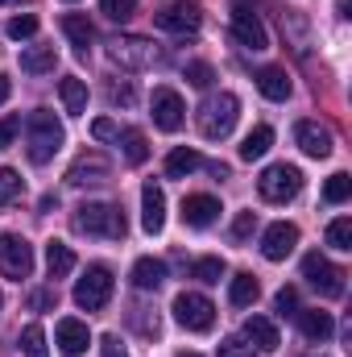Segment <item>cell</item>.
I'll use <instances>...</instances> for the list:
<instances>
[{"label": "cell", "mask_w": 352, "mask_h": 357, "mask_svg": "<svg viewBox=\"0 0 352 357\" xmlns=\"http://www.w3.org/2000/svg\"><path fill=\"white\" fill-rule=\"evenodd\" d=\"M269 146H273V129H269V125H257V129L241 142V158H245V162L265 158V150H269Z\"/></svg>", "instance_id": "obj_30"}, {"label": "cell", "mask_w": 352, "mask_h": 357, "mask_svg": "<svg viewBox=\"0 0 352 357\" xmlns=\"http://www.w3.org/2000/svg\"><path fill=\"white\" fill-rule=\"evenodd\" d=\"M120 129H116V121H108V116H99V121H91V137L95 142H112Z\"/></svg>", "instance_id": "obj_42"}, {"label": "cell", "mask_w": 352, "mask_h": 357, "mask_svg": "<svg viewBox=\"0 0 352 357\" xmlns=\"http://www.w3.org/2000/svg\"><path fill=\"white\" fill-rule=\"evenodd\" d=\"M99 354H104V357H129V354H125V345H120V337H112V333L99 341Z\"/></svg>", "instance_id": "obj_46"}, {"label": "cell", "mask_w": 352, "mask_h": 357, "mask_svg": "<svg viewBox=\"0 0 352 357\" xmlns=\"http://www.w3.org/2000/svg\"><path fill=\"white\" fill-rule=\"evenodd\" d=\"M8 96H13V79H8V75H0V104H4Z\"/></svg>", "instance_id": "obj_47"}, {"label": "cell", "mask_w": 352, "mask_h": 357, "mask_svg": "<svg viewBox=\"0 0 352 357\" xmlns=\"http://www.w3.org/2000/svg\"><path fill=\"white\" fill-rule=\"evenodd\" d=\"M0 274L4 278H29L33 274V245L17 233H0Z\"/></svg>", "instance_id": "obj_10"}, {"label": "cell", "mask_w": 352, "mask_h": 357, "mask_svg": "<svg viewBox=\"0 0 352 357\" xmlns=\"http://www.w3.org/2000/svg\"><path fill=\"white\" fill-rule=\"evenodd\" d=\"M298 316V333L307 337V341H315V345H323L332 333H336V324H332V312H319V307H311V312H294Z\"/></svg>", "instance_id": "obj_19"}, {"label": "cell", "mask_w": 352, "mask_h": 357, "mask_svg": "<svg viewBox=\"0 0 352 357\" xmlns=\"http://www.w3.org/2000/svg\"><path fill=\"white\" fill-rule=\"evenodd\" d=\"M17 195H21V175H17L13 167H0V208L13 204Z\"/></svg>", "instance_id": "obj_36"}, {"label": "cell", "mask_w": 352, "mask_h": 357, "mask_svg": "<svg viewBox=\"0 0 352 357\" xmlns=\"http://www.w3.org/2000/svg\"><path fill=\"white\" fill-rule=\"evenodd\" d=\"M249 4H253V0H232V8H249Z\"/></svg>", "instance_id": "obj_48"}, {"label": "cell", "mask_w": 352, "mask_h": 357, "mask_svg": "<svg viewBox=\"0 0 352 357\" xmlns=\"http://www.w3.org/2000/svg\"><path fill=\"white\" fill-rule=\"evenodd\" d=\"M303 278H307L319 295L340 299V295H344V278H349V274H344L340 266H332V262L315 250V254H307V258H303Z\"/></svg>", "instance_id": "obj_7"}, {"label": "cell", "mask_w": 352, "mask_h": 357, "mask_svg": "<svg viewBox=\"0 0 352 357\" xmlns=\"http://www.w3.org/2000/svg\"><path fill=\"white\" fill-rule=\"evenodd\" d=\"M58 96H63V108H67L71 116H83V112H88V84H83V79H75V75L58 79Z\"/></svg>", "instance_id": "obj_23"}, {"label": "cell", "mask_w": 352, "mask_h": 357, "mask_svg": "<svg viewBox=\"0 0 352 357\" xmlns=\"http://www.w3.org/2000/svg\"><path fill=\"white\" fill-rule=\"evenodd\" d=\"M4 33H8L13 42H25V38H33V33H38V17H33V13H25V17H13V21L4 25Z\"/></svg>", "instance_id": "obj_35"}, {"label": "cell", "mask_w": 352, "mask_h": 357, "mask_svg": "<svg viewBox=\"0 0 352 357\" xmlns=\"http://www.w3.org/2000/svg\"><path fill=\"white\" fill-rule=\"evenodd\" d=\"M54 303H58L54 291H33V295H29V307H33V312H46V307H54Z\"/></svg>", "instance_id": "obj_45"}, {"label": "cell", "mask_w": 352, "mask_h": 357, "mask_svg": "<svg viewBox=\"0 0 352 357\" xmlns=\"http://www.w3.org/2000/svg\"><path fill=\"white\" fill-rule=\"evenodd\" d=\"M178 357H199V354H178Z\"/></svg>", "instance_id": "obj_50"}, {"label": "cell", "mask_w": 352, "mask_h": 357, "mask_svg": "<svg viewBox=\"0 0 352 357\" xmlns=\"http://www.w3.org/2000/svg\"><path fill=\"white\" fill-rule=\"evenodd\" d=\"M112 178V162L104 158V154H79L75 162H71V171H67V183L71 187H88V183H108Z\"/></svg>", "instance_id": "obj_12"}, {"label": "cell", "mask_w": 352, "mask_h": 357, "mask_svg": "<svg viewBox=\"0 0 352 357\" xmlns=\"http://www.w3.org/2000/svg\"><path fill=\"white\" fill-rule=\"evenodd\" d=\"M46 270H50V278H67V274L75 270V254H71V245L50 241V245H46Z\"/></svg>", "instance_id": "obj_28"}, {"label": "cell", "mask_w": 352, "mask_h": 357, "mask_svg": "<svg viewBox=\"0 0 352 357\" xmlns=\"http://www.w3.org/2000/svg\"><path fill=\"white\" fill-rule=\"evenodd\" d=\"M108 100H112V104H133L137 91H133V84H112V88H108Z\"/></svg>", "instance_id": "obj_44"}, {"label": "cell", "mask_w": 352, "mask_h": 357, "mask_svg": "<svg viewBox=\"0 0 352 357\" xmlns=\"http://www.w3.org/2000/svg\"><path fill=\"white\" fill-rule=\"evenodd\" d=\"M273 312H278V316H294V312H298V291H294V287H282V291L273 295Z\"/></svg>", "instance_id": "obj_40"}, {"label": "cell", "mask_w": 352, "mask_h": 357, "mask_svg": "<svg viewBox=\"0 0 352 357\" xmlns=\"http://www.w3.org/2000/svg\"><path fill=\"white\" fill-rule=\"evenodd\" d=\"M232 38L241 46H249V50H265L269 46V33H265V25L257 21L253 8H232Z\"/></svg>", "instance_id": "obj_16"}, {"label": "cell", "mask_w": 352, "mask_h": 357, "mask_svg": "<svg viewBox=\"0 0 352 357\" xmlns=\"http://www.w3.org/2000/svg\"><path fill=\"white\" fill-rule=\"evenodd\" d=\"M294 142L307 158H328L332 154V129H323L319 121H298L294 125Z\"/></svg>", "instance_id": "obj_14"}, {"label": "cell", "mask_w": 352, "mask_h": 357, "mask_svg": "<svg viewBox=\"0 0 352 357\" xmlns=\"http://www.w3.org/2000/svg\"><path fill=\"white\" fill-rule=\"evenodd\" d=\"M175 320L191 333H207L216 324V303L207 295H199V291H182L175 299Z\"/></svg>", "instance_id": "obj_9"}, {"label": "cell", "mask_w": 352, "mask_h": 357, "mask_svg": "<svg viewBox=\"0 0 352 357\" xmlns=\"http://www.w3.org/2000/svg\"><path fill=\"white\" fill-rule=\"evenodd\" d=\"M63 142H67V133H63V121H58L54 112L33 108V112L25 116V154H29L33 167H46V162L63 150Z\"/></svg>", "instance_id": "obj_1"}, {"label": "cell", "mask_w": 352, "mask_h": 357, "mask_svg": "<svg viewBox=\"0 0 352 357\" xmlns=\"http://www.w3.org/2000/svg\"><path fill=\"white\" fill-rule=\"evenodd\" d=\"M108 59L125 71H145L154 63H162V50L150 42V38H137V33H125V38H112L108 42Z\"/></svg>", "instance_id": "obj_4"}, {"label": "cell", "mask_w": 352, "mask_h": 357, "mask_svg": "<svg viewBox=\"0 0 352 357\" xmlns=\"http://www.w3.org/2000/svg\"><path fill=\"white\" fill-rule=\"evenodd\" d=\"M21 349H25V357H50V349H46V328L42 324H25Z\"/></svg>", "instance_id": "obj_31"}, {"label": "cell", "mask_w": 352, "mask_h": 357, "mask_svg": "<svg viewBox=\"0 0 352 357\" xmlns=\"http://www.w3.org/2000/svg\"><path fill=\"white\" fill-rule=\"evenodd\" d=\"M112 299V270L108 266H88V274L75 282V303L83 312H104Z\"/></svg>", "instance_id": "obj_8"}, {"label": "cell", "mask_w": 352, "mask_h": 357, "mask_svg": "<svg viewBox=\"0 0 352 357\" xmlns=\"http://www.w3.org/2000/svg\"><path fill=\"white\" fill-rule=\"evenodd\" d=\"M211 79H216V71L207 63H186V84L191 88H211Z\"/></svg>", "instance_id": "obj_38"}, {"label": "cell", "mask_w": 352, "mask_h": 357, "mask_svg": "<svg viewBox=\"0 0 352 357\" xmlns=\"http://www.w3.org/2000/svg\"><path fill=\"white\" fill-rule=\"evenodd\" d=\"M54 341H58L63 357H79V354H88L91 333H88V324H83V320H58V328H54Z\"/></svg>", "instance_id": "obj_17"}, {"label": "cell", "mask_w": 352, "mask_h": 357, "mask_svg": "<svg viewBox=\"0 0 352 357\" xmlns=\"http://www.w3.org/2000/svg\"><path fill=\"white\" fill-rule=\"evenodd\" d=\"M0 307H4V295H0Z\"/></svg>", "instance_id": "obj_51"}, {"label": "cell", "mask_w": 352, "mask_h": 357, "mask_svg": "<svg viewBox=\"0 0 352 357\" xmlns=\"http://www.w3.org/2000/svg\"><path fill=\"white\" fill-rule=\"evenodd\" d=\"M17 129H21V116H4V121H0V150H8V146H13Z\"/></svg>", "instance_id": "obj_43"}, {"label": "cell", "mask_w": 352, "mask_h": 357, "mask_svg": "<svg viewBox=\"0 0 352 357\" xmlns=\"http://www.w3.org/2000/svg\"><path fill=\"white\" fill-rule=\"evenodd\" d=\"M245 341H249L257 354H273V349L282 345L273 320H265V316H249V320H245Z\"/></svg>", "instance_id": "obj_20"}, {"label": "cell", "mask_w": 352, "mask_h": 357, "mask_svg": "<svg viewBox=\"0 0 352 357\" xmlns=\"http://www.w3.org/2000/svg\"><path fill=\"white\" fill-rule=\"evenodd\" d=\"M191 278H199V282H220V278H224V258H199V262H191Z\"/></svg>", "instance_id": "obj_34"}, {"label": "cell", "mask_w": 352, "mask_h": 357, "mask_svg": "<svg viewBox=\"0 0 352 357\" xmlns=\"http://www.w3.org/2000/svg\"><path fill=\"white\" fill-rule=\"evenodd\" d=\"M67 4H71V0H67Z\"/></svg>", "instance_id": "obj_52"}, {"label": "cell", "mask_w": 352, "mask_h": 357, "mask_svg": "<svg viewBox=\"0 0 352 357\" xmlns=\"http://www.w3.org/2000/svg\"><path fill=\"white\" fill-rule=\"evenodd\" d=\"M166 282V262H158V258H137L133 262V287L137 291H158Z\"/></svg>", "instance_id": "obj_21"}, {"label": "cell", "mask_w": 352, "mask_h": 357, "mask_svg": "<svg viewBox=\"0 0 352 357\" xmlns=\"http://www.w3.org/2000/svg\"><path fill=\"white\" fill-rule=\"evenodd\" d=\"M237 116H241V100H237L232 91L207 96V100L199 104V133H203L207 142H224V137L232 133Z\"/></svg>", "instance_id": "obj_3"}, {"label": "cell", "mask_w": 352, "mask_h": 357, "mask_svg": "<svg viewBox=\"0 0 352 357\" xmlns=\"http://www.w3.org/2000/svg\"><path fill=\"white\" fill-rule=\"evenodd\" d=\"M253 229H257V212H237V220H232V241H249Z\"/></svg>", "instance_id": "obj_39"}, {"label": "cell", "mask_w": 352, "mask_h": 357, "mask_svg": "<svg viewBox=\"0 0 352 357\" xmlns=\"http://www.w3.org/2000/svg\"><path fill=\"white\" fill-rule=\"evenodd\" d=\"M99 13L112 17V21H129L137 13V0H99Z\"/></svg>", "instance_id": "obj_37"}, {"label": "cell", "mask_w": 352, "mask_h": 357, "mask_svg": "<svg viewBox=\"0 0 352 357\" xmlns=\"http://www.w3.org/2000/svg\"><path fill=\"white\" fill-rule=\"evenodd\" d=\"M328 245L332 250H352V220L349 216H336L328 225Z\"/></svg>", "instance_id": "obj_32"}, {"label": "cell", "mask_w": 352, "mask_h": 357, "mask_svg": "<svg viewBox=\"0 0 352 357\" xmlns=\"http://www.w3.org/2000/svg\"><path fill=\"white\" fill-rule=\"evenodd\" d=\"M54 63H58L54 46H29V50H21V71L25 75H46V71H54Z\"/></svg>", "instance_id": "obj_24"}, {"label": "cell", "mask_w": 352, "mask_h": 357, "mask_svg": "<svg viewBox=\"0 0 352 357\" xmlns=\"http://www.w3.org/2000/svg\"><path fill=\"white\" fill-rule=\"evenodd\" d=\"M199 167H203V158L191 146H178V150H170V158H166V175L170 178H186V175H195Z\"/></svg>", "instance_id": "obj_27"}, {"label": "cell", "mask_w": 352, "mask_h": 357, "mask_svg": "<svg viewBox=\"0 0 352 357\" xmlns=\"http://www.w3.org/2000/svg\"><path fill=\"white\" fill-rule=\"evenodd\" d=\"M154 25H158V29H166V33H175V38H195V33H199V25H203V13H199V4L166 0V4H158V8H154Z\"/></svg>", "instance_id": "obj_5"}, {"label": "cell", "mask_w": 352, "mask_h": 357, "mask_svg": "<svg viewBox=\"0 0 352 357\" xmlns=\"http://www.w3.org/2000/svg\"><path fill=\"white\" fill-rule=\"evenodd\" d=\"M0 4H25V0H0Z\"/></svg>", "instance_id": "obj_49"}, {"label": "cell", "mask_w": 352, "mask_h": 357, "mask_svg": "<svg viewBox=\"0 0 352 357\" xmlns=\"http://www.w3.org/2000/svg\"><path fill=\"white\" fill-rule=\"evenodd\" d=\"M294 245H298V229L294 225H286V220H278V225H269L262 237V254L269 262H286L290 254H294Z\"/></svg>", "instance_id": "obj_13"}, {"label": "cell", "mask_w": 352, "mask_h": 357, "mask_svg": "<svg viewBox=\"0 0 352 357\" xmlns=\"http://www.w3.org/2000/svg\"><path fill=\"white\" fill-rule=\"evenodd\" d=\"M257 191H262V199H269V204H286V199H294L303 191V171L290 167V162H273V167L262 171Z\"/></svg>", "instance_id": "obj_6"}, {"label": "cell", "mask_w": 352, "mask_h": 357, "mask_svg": "<svg viewBox=\"0 0 352 357\" xmlns=\"http://www.w3.org/2000/svg\"><path fill=\"white\" fill-rule=\"evenodd\" d=\"M349 195H352V178L344 175V171H336V175L323 183V199H328V204H344Z\"/></svg>", "instance_id": "obj_33"}, {"label": "cell", "mask_w": 352, "mask_h": 357, "mask_svg": "<svg viewBox=\"0 0 352 357\" xmlns=\"http://www.w3.org/2000/svg\"><path fill=\"white\" fill-rule=\"evenodd\" d=\"M71 225L83 237H108V241H125V233H129L125 212L116 204H79L75 216H71Z\"/></svg>", "instance_id": "obj_2"}, {"label": "cell", "mask_w": 352, "mask_h": 357, "mask_svg": "<svg viewBox=\"0 0 352 357\" xmlns=\"http://www.w3.org/2000/svg\"><path fill=\"white\" fill-rule=\"evenodd\" d=\"M257 88H262L265 100H286L290 96V75L282 67H265V71H257Z\"/></svg>", "instance_id": "obj_26"}, {"label": "cell", "mask_w": 352, "mask_h": 357, "mask_svg": "<svg viewBox=\"0 0 352 357\" xmlns=\"http://www.w3.org/2000/svg\"><path fill=\"white\" fill-rule=\"evenodd\" d=\"M216 357H257V354H253V345H245L241 337H228V341H220V354Z\"/></svg>", "instance_id": "obj_41"}, {"label": "cell", "mask_w": 352, "mask_h": 357, "mask_svg": "<svg viewBox=\"0 0 352 357\" xmlns=\"http://www.w3.org/2000/svg\"><path fill=\"white\" fill-rule=\"evenodd\" d=\"M141 229L150 237H158L166 229V195H162L158 183H145L141 187Z\"/></svg>", "instance_id": "obj_15"}, {"label": "cell", "mask_w": 352, "mask_h": 357, "mask_svg": "<svg viewBox=\"0 0 352 357\" xmlns=\"http://www.w3.org/2000/svg\"><path fill=\"white\" fill-rule=\"evenodd\" d=\"M116 142H120V150H125V162L141 167V162L150 158V146H145V133H141V129H125V133H116Z\"/></svg>", "instance_id": "obj_29"}, {"label": "cell", "mask_w": 352, "mask_h": 357, "mask_svg": "<svg viewBox=\"0 0 352 357\" xmlns=\"http://www.w3.org/2000/svg\"><path fill=\"white\" fill-rule=\"evenodd\" d=\"M216 216H220V199L216 195H186L182 199V220L191 229H207Z\"/></svg>", "instance_id": "obj_18"}, {"label": "cell", "mask_w": 352, "mask_h": 357, "mask_svg": "<svg viewBox=\"0 0 352 357\" xmlns=\"http://www.w3.org/2000/svg\"><path fill=\"white\" fill-rule=\"evenodd\" d=\"M63 33L71 38V46L88 59V50H91V38H95V29H91V21L88 17H79V13H67L63 17Z\"/></svg>", "instance_id": "obj_22"}, {"label": "cell", "mask_w": 352, "mask_h": 357, "mask_svg": "<svg viewBox=\"0 0 352 357\" xmlns=\"http://www.w3.org/2000/svg\"><path fill=\"white\" fill-rule=\"evenodd\" d=\"M257 295H262V282H257V274H249V270L237 274L232 287H228V303H232V307H249Z\"/></svg>", "instance_id": "obj_25"}, {"label": "cell", "mask_w": 352, "mask_h": 357, "mask_svg": "<svg viewBox=\"0 0 352 357\" xmlns=\"http://www.w3.org/2000/svg\"><path fill=\"white\" fill-rule=\"evenodd\" d=\"M182 121H186V104H182V96H178L175 88H158L154 91V125L166 129V133H175V129H182Z\"/></svg>", "instance_id": "obj_11"}]
</instances>
